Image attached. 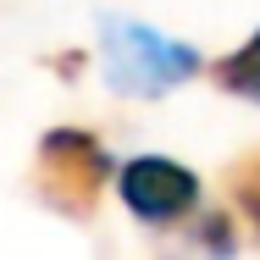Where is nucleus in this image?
Wrapping results in <instances>:
<instances>
[{"label":"nucleus","mask_w":260,"mask_h":260,"mask_svg":"<svg viewBox=\"0 0 260 260\" xmlns=\"http://www.w3.org/2000/svg\"><path fill=\"white\" fill-rule=\"evenodd\" d=\"M100 55H105L111 89L116 94H139V100H155V94L188 83L200 72L194 45L166 39V34L133 22V17H100Z\"/></svg>","instance_id":"f257e3e1"},{"label":"nucleus","mask_w":260,"mask_h":260,"mask_svg":"<svg viewBox=\"0 0 260 260\" xmlns=\"http://www.w3.org/2000/svg\"><path fill=\"white\" fill-rule=\"evenodd\" d=\"M105 177H111V155H105V144L94 133H83V127H50V133L39 139L34 188H39V200L55 205L61 216H72V221L94 216Z\"/></svg>","instance_id":"f03ea898"},{"label":"nucleus","mask_w":260,"mask_h":260,"mask_svg":"<svg viewBox=\"0 0 260 260\" xmlns=\"http://www.w3.org/2000/svg\"><path fill=\"white\" fill-rule=\"evenodd\" d=\"M116 194L144 227H177L200 205V177L172 155H133L116 172Z\"/></svg>","instance_id":"7ed1b4c3"},{"label":"nucleus","mask_w":260,"mask_h":260,"mask_svg":"<svg viewBox=\"0 0 260 260\" xmlns=\"http://www.w3.org/2000/svg\"><path fill=\"white\" fill-rule=\"evenodd\" d=\"M210 78H216V89H227V94H238V100L260 105V28L233 55H221V61L210 67Z\"/></svg>","instance_id":"20e7f679"},{"label":"nucleus","mask_w":260,"mask_h":260,"mask_svg":"<svg viewBox=\"0 0 260 260\" xmlns=\"http://www.w3.org/2000/svg\"><path fill=\"white\" fill-rule=\"evenodd\" d=\"M227 194H233L238 216L249 221V233L260 238V150H249L227 166Z\"/></svg>","instance_id":"39448f33"},{"label":"nucleus","mask_w":260,"mask_h":260,"mask_svg":"<svg viewBox=\"0 0 260 260\" xmlns=\"http://www.w3.org/2000/svg\"><path fill=\"white\" fill-rule=\"evenodd\" d=\"M188 255H200V260H233L238 255V238H233V216L227 210H205L188 227Z\"/></svg>","instance_id":"423d86ee"}]
</instances>
